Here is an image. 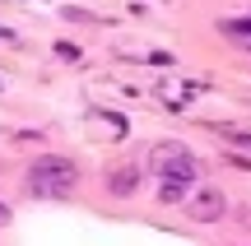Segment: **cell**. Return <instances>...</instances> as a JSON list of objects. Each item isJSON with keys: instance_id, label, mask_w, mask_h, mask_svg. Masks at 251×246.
Returning a JSON list of instances; mask_svg holds the SVG:
<instances>
[{"instance_id": "1", "label": "cell", "mask_w": 251, "mask_h": 246, "mask_svg": "<svg viewBox=\"0 0 251 246\" xmlns=\"http://www.w3.org/2000/svg\"><path fill=\"white\" fill-rule=\"evenodd\" d=\"M75 181H79V167L70 158H61V154H47V158H37L28 167V191L37 200H61V195L75 191Z\"/></svg>"}, {"instance_id": "2", "label": "cell", "mask_w": 251, "mask_h": 246, "mask_svg": "<svg viewBox=\"0 0 251 246\" xmlns=\"http://www.w3.org/2000/svg\"><path fill=\"white\" fill-rule=\"evenodd\" d=\"M149 163H153V172L163 177V181H172V186H186V181H196V172H200V163H196V154L191 149H181V144H153L149 149Z\"/></svg>"}, {"instance_id": "3", "label": "cell", "mask_w": 251, "mask_h": 246, "mask_svg": "<svg viewBox=\"0 0 251 246\" xmlns=\"http://www.w3.org/2000/svg\"><path fill=\"white\" fill-rule=\"evenodd\" d=\"M224 209H228V195L219 191V186H200V191L186 200V214H191L196 223H214V219H224Z\"/></svg>"}, {"instance_id": "4", "label": "cell", "mask_w": 251, "mask_h": 246, "mask_svg": "<svg viewBox=\"0 0 251 246\" xmlns=\"http://www.w3.org/2000/svg\"><path fill=\"white\" fill-rule=\"evenodd\" d=\"M135 186H140V167H112V177H107V191L112 195H135Z\"/></svg>"}, {"instance_id": "5", "label": "cell", "mask_w": 251, "mask_h": 246, "mask_svg": "<svg viewBox=\"0 0 251 246\" xmlns=\"http://www.w3.org/2000/svg\"><path fill=\"white\" fill-rule=\"evenodd\" d=\"M224 37H233V42H242V46H251V19H224Z\"/></svg>"}, {"instance_id": "6", "label": "cell", "mask_w": 251, "mask_h": 246, "mask_svg": "<svg viewBox=\"0 0 251 246\" xmlns=\"http://www.w3.org/2000/svg\"><path fill=\"white\" fill-rule=\"evenodd\" d=\"M181 191H186V186H172V181H163V200H181Z\"/></svg>"}, {"instance_id": "7", "label": "cell", "mask_w": 251, "mask_h": 246, "mask_svg": "<svg viewBox=\"0 0 251 246\" xmlns=\"http://www.w3.org/2000/svg\"><path fill=\"white\" fill-rule=\"evenodd\" d=\"M0 223H9V209H5V204H0Z\"/></svg>"}]
</instances>
